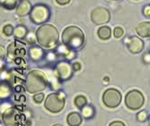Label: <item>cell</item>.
I'll return each instance as SVG.
<instances>
[{"mask_svg": "<svg viewBox=\"0 0 150 126\" xmlns=\"http://www.w3.org/2000/svg\"><path fill=\"white\" fill-rule=\"evenodd\" d=\"M36 37L39 44L45 48L50 49L56 46L59 40V34L55 26L52 24H42L36 31Z\"/></svg>", "mask_w": 150, "mask_h": 126, "instance_id": "cell-1", "label": "cell"}, {"mask_svg": "<svg viewBox=\"0 0 150 126\" xmlns=\"http://www.w3.org/2000/svg\"><path fill=\"white\" fill-rule=\"evenodd\" d=\"M61 38L63 44L74 51H79L85 43V34L76 26L67 27L62 33Z\"/></svg>", "mask_w": 150, "mask_h": 126, "instance_id": "cell-2", "label": "cell"}, {"mask_svg": "<svg viewBox=\"0 0 150 126\" xmlns=\"http://www.w3.org/2000/svg\"><path fill=\"white\" fill-rule=\"evenodd\" d=\"M49 79L40 70H31L25 76L24 87L30 94H37L43 91L48 86Z\"/></svg>", "mask_w": 150, "mask_h": 126, "instance_id": "cell-3", "label": "cell"}, {"mask_svg": "<svg viewBox=\"0 0 150 126\" xmlns=\"http://www.w3.org/2000/svg\"><path fill=\"white\" fill-rule=\"evenodd\" d=\"M66 105V95L59 91L50 94L45 99L44 106L52 114H58L61 112Z\"/></svg>", "mask_w": 150, "mask_h": 126, "instance_id": "cell-4", "label": "cell"}, {"mask_svg": "<svg viewBox=\"0 0 150 126\" xmlns=\"http://www.w3.org/2000/svg\"><path fill=\"white\" fill-rule=\"evenodd\" d=\"M124 102L127 108L134 111V110H138L143 106L145 103V97L140 91L134 89L126 94Z\"/></svg>", "mask_w": 150, "mask_h": 126, "instance_id": "cell-5", "label": "cell"}, {"mask_svg": "<svg viewBox=\"0 0 150 126\" xmlns=\"http://www.w3.org/2000/svg\"><path fill=\"white\" fill-rule=\"evenodd\" d=\"M50 16V11L44 5H36L33 7L30 13V19L37 24H42L47 22Z\"/></svg>", "mask_w": 150, "mask_h": 126, "instance_id": "cell-6", "label": "cell"}, {"mask_svg": "<svg viewBox=\"0 0 150 126\" xmlns=\"http://www.w3.org/2000/svg\"><path fill=\"white\" fill-rule=\"evenodd\" d=\"M53 71H54V75H55L58 80L67 81V80H69L72 78L74 69L71 64H69L67 61H62L58 62L54 66Z\"/></svg>", "mask_w": 150, "mask_h": 126, "instance_id": "cell-7", "label": "cell"}, {"mask_svg": "<svg viewBox=\"0 0 150 126\" xmlns=\"http://www.w3.org/2000/svg\"><path fill=\"white\" fill-rule=\"evenodd\" d=\"M121 94L115 88H108L103 95V102L108 108H116L121 102Z\"/></svg>", "mask_w": 150, "mask_h": 126, "instance_id": "cell-8", "label": "cell"}, {"mask_svg": "<svg viewBox=\"0 0 150 126\" xmlns=\"http://www.w3.org/2000/svg\"><path fill=\"white\" fill-rule=\"evenodd\" d=\"M20 118L21 114L18 109L12 106L1 114L2 122H4L6 126H17L20 122Z\"/></svg>", "mask_w": 150, "mask_h": 126, "instance_id": "cell-9", "label": "cell"}, {"mask_svg": "<svg viewBox=\"0 0 150 126\" xmlns=\"http://www.w3.org/2000/svg\"><path fill=\"white\" fill-rule=\"evenodd\" d=\"M111 15L108 9L104 7H96L91 13V20L94 24H103L110 21Z\"/></svg>", "mask_w": 150, "mask_h": 126, "instance_id": "cell-10", "label": "cell"}, {"mask_svg": "<svg viewBox=\"0 0 150 126\" xmlns=\"http://www.w3.org/2000/svg\"><path fill=\"white\" fill-rule=\"evenodd\" d=\"M26 54V51L24 48V44L18 41H13L9 44L7 48V57L10 60H16L18 58H23Z\"/></svg>", "mask_w": 150, "mask_h": 126, "instance_id": "cell-11", "label": "cell"}, {"mask_svg": "<svg viewBox=\"0 0 150 126\" xmlns=\"http://www.w3.org/2000/svg\"><path fill=\"white\" fill-rule=\"evenodd\" d=\"M127 48L133 54L140 53L144 49V41L138 36H131L127 40Z\"/></svg>", "mask_w": 150, "mask_h": 126, "instance_id": "cell-12", "label": "cell"}, {"mask_svg": "<svg viewBox=\"0 0 150 126\" xmlns=\"http://www.w3.org/2000/svg\"><path fill=\"white\" fill-rule=\"evenodd\" d=\"M33 9L32 4L28 0H21L16 6V15L18 16H25L30 15Z\"/></svg>", "mask_w": 150, "mask_h": 126, "instance_id": "cell-13", "label": "cell"}, {"mask_svg": "<svg viewBox=\"0 0 150 126\" xmlns=\"http://www.w3.org/2000/svg\"><path fill=\"white\" fill-rule=\"evenodd\" d=\"M13 94V89L11 84L6 80H2L1 85H0V98L1 101H5L11 97Z\"/></svg>", "mask_w": 150, "mask_h": 126, "instance_id": "cell-14", "label": "cell"}, {"mask_svg": "<svg viewBox=\"0 0 150 126\" xmlns=\"http://www.w3.org/2000/svg\"><path fill=\"white\" fill-rule=\"evenodd\" d=\"M28 55H29V58L34 61H40L43 58L44 56V51L42 48H40L39 46H33L28 50Z\"/></svg>", "mask_w": 150, "mask_h": 126, "instance_id": "cell-15", "label": "cell"}, {"mask_svg": "<svg viewBox=\"0 0 150 126\" xmlns=\"http://www.w3.org/2000/svg\"><path fill=\"white\" fill-rule=\"evenodd\" d=\"M67 122L69 126H80L83 122V116L76 112H72L67 116Z\"/></svg>", "mask_w": 150, "mask_h": 126, "instance_id": "cell-16", "label": "cell"}, {"mask_svg": "<svg viewBox=\"0 0 150 126\" xmlns=\"http://www.w3.org/2000/svg\"><path fill=\"white\" fill-rule=\"evenodd\" d=\"M137 33L143 38L150 36V22H141L136 27Z\"/></svg>", "mask_w": 150, "mask_h": 126, "instance_id": "cell-17", "label": "cell"}, {"mask_svg": "<svg viewBox=\"0 0 150 126\" xmlns=\"http://www.w3.org/2000/svg\"><path fill=\"white\" fill-rule=\"evenodd\" d=\"M81 115L86 120L92 119L95 115V109L93 105H86L85 107L81 109Z\"/></svg>", "mask_w": 150, "mask_h": 126, "instance_id": "cell-18", "label": "cell"}, {"mask_svg": "<svg viewBox=\"0 0 150 126\" xmlns=\"http://www.w3.org/2000/svg\"><path fill=\"white\" fill-rule=\"evenodd\" d=\"M98 37L102 40H108L112 36V30L108 26H102L97 31Z\"/></svg>", "mask_w": 150, "mask_h": 126, "instance_id": "cell-19", "label": "cell"}, {"mask_svg": "<svg viewBox=\"0 0 150 126\" xmlns=\"http://www.w3.org/2000/svg\"><path fill=\"white\" fill-rule=\"evenodd\" d=\"M2 7L7 9V10H13L16 8L18 3V0H0Z\"/></svg>", "mask_w": 150, "mask_h": 126, "instance_id": "cell-20", "label": "cell"}, {"mask_svg": "<svg viewBox=\"0 0 150 126\" xmlns=\"http://www.w3.org/2000/svg\"><path fill=\"white\" fill-rule=\"evenodd\" d=\"M26 34H27V29H26V27H24L23 25H18L15 28L13 35L16 36V38L23 39V38L26 37Z\"/></svg>", "mask_w": 150, "mask_h": 126, "instance_id": "cell-21", "label": "cell"}, {"mask_svg": "<svg viewBox=\"0 0 150 126\" xmlns=\"http://www.w3.org/2000/svg\"><path fill=\"white\" fill-rule=\"evenodd\" d=\"M75 105L78 108V109H82L83 107H85L87 105V99L86 98V96L79 95L77 96H76V98L74 100Z\"/></svg>", "mask_w": 150, "mask_h": 126, "instance_id": "cell-22", "label": "cell"}, {"mask_svg": "<svg viewBox=\"0 0 150 126\" xmlns=\"http://www.w3.org/2000/svg\"><path fill=\"white\" fill-rule=\"evenodd\" d=\"M148 114L146 110H142L140 112H139V113L137 114V115H136V118H137V121L139 122H145L147 121L148 119Z\"/></svg>", "mask_w": 150, "mask_h": 126, "instance_id": "cell-23", "label": "cell"}, {"mask_svg": "<svg viewBox=\"0 0 150 126\" xmlns=\"http://www.w3.org/2000/svg\"><path fill=\"white\" fill-rule=\"evenodd\" d=\"M13 31H15V29L11 24H6L3 28V33L6 36H11L13 33Z\"/></svg>", "mask_w": 150, "mask_h": 126, "instance_id": "cell-24", "label": "cell"}, {"mask_svg": "<svg viewBox=\"0 0 150 126\" xmlns=\"http://www.w3.org/2000/svg\"><path fill=\"white\" fill-rule=\"evenodd\" d=\"M44 94H42V93H40V94H35L34 95H33V101H34V103H36V104H40V103H42L43 101H44Z\"/></svg>", "mask_w": 150, "mask_h": 126, "instance_id": "cell-25", "label": "cell"}, {"mask_svg": "<svg viewBox=\"0 0 150 126\" xmlns=\"http://www.w3.org/2000/svg\"><path fill=\"white\" fill-rule=\"evenodd\" d=\"M124 34V31L122 29L121 27H115L114 30H113V35L115 38L119 39V38H121Z\"/></svg>", "mask_w": 150, "mask_h": 126, "instance_id": "cell-26", "label": "cell"}, {"mask_svg": "<svg viewBox=\"0 0 150 126\" xmlns=\"http://www.w3.org/2000/svg\"><path fill=\"white\" fill-rule=\"evenodd\" d=\"M26 41H27V43H30V44H33L35 43V41L37 40V37L33 35V33H30L28 35H27L26 37Z\"/></svg>", "mask_w": 150, "mask_h": 126, "instance_id": "cell-27", "label": "cell"}, {"mask_svg": "<svg viewBox=\"0 0 150 126\" xmlns=\"http://www.w3.org/2000/svg\"><path fill=\"white\" fill-rule=\"evenodd\" d=\"M46 58H47V61H48L51 62V61H55L57 59V56H56V54L54 53V52H50V53L47 54V57Z\"/></svg>", "mask_w": 150, "mask_h": 126, "instance_id": "cell-28", "label": "cell"}, {"mask_svg": "<svg viewBox=\"0 0 150 126\" xmlns=\"http://www.w3.org/2000/svg\"><path fill=\"white\" fill-rule=\"evenodd\" d=\"M72 68L74 69V71H79V70H81V68H82V65L79 62H74L72 64Z\"/></svg>", "mask_w": 150, "mask_h": 126, "instance_id": "cell-29", "label": "cell"}, {"mask_svg": "<svg viewBox=\"0 0 150 126\" xmlns=\"http://www.w3.org/2000/svg\"><path fill=\"white\" fill-rule=\"evenodd\" d=\"M143 14L144 16L146 17H150V5L149 6H146L143 8Z\"/></svg>", "mask_w": 150, "mask_h": 126, "instance_id": "cell-30", "label": "cell"}, {"mask_svg": "<svg viewBox=\"0 0 150 126\" xmlns=\"http://www.w3.org/2000/svg\"><path fill=\"white\" fill-rule=\"evenodd\" d=\"M109 126H126L124 122H122L121 121H113L112 122Z\"/></svg>", "mask_w": 150, "mask_h": 126, "instance_id": "cell-31", "label": "cell"}, {"mask_svg": "<svg viewBox=\"0 0 150 126\" xmlns=\"http://www.w3.org/2000/svg\"><path fill=\"white\" fill-rule=\"evenodd\" d=\"M143 61H144V63H146V64L150 63V53H146V54H144V56H143Z\"/></svg>", "mask_w": 150, "mask_h": 126, "instance_id": "cell-32", "label": "cell"}, {"mask_svg": "<svg viewBox=\"0 0 150 126\" xmlns=\"http://www.w3.org/2000/svg\"><path fill=\"white\" fill-rule=\"evenodd\" d=\"M56 2L60 6H66L70 2V0H56Z\"/></svg>", "mask_w": 150, "mask_h": 126, "instance_id": "cell-33", "label": "cell"}, {"mask_svg": "<svg viewBox=\"0 0 150 126\" xmlns=\"http://www.w3.org/2000/svg\"><path fill=\"white\" fill-rule=\"evenodd\" d=\"M10 107H11V105H10L9 104H4V105L2 104V105H1V114H3L5 111H6V110H7L8 108H10Z\"/></svg>", "mask_w": 150, "mask_h": 126, "instance_id": "cell-34", "label": "cell"}, {"mask_svg": "<svg viewBox=\"0 0 150 126\" xmlns=\"http://www.w3.org/2000/svg\"><path fill=\"white\" fill-rule=\"evenodd\" d=\"M5 49H4V47L3 46H1V59H3V57H4V53H5Z\"/></svg>", "mask_w": 150, "mask_h": 126, "instance_id": "cell-35", "label": "cell"}, {"mask_svg": "<svg viewBox=\"0 0 150 126\" xmlns=\"http://www.w3.org/2000/svg\"><path fill=\"white\" fill-rule=\"evenodd\" d=\"M147 124H148V126H150V115H149L148 119H147Z\"/></svg>", "mask_w": 150, "mask_h": 126, "instance_id": "cell-36", "label": "cell"}, {"mask_svg": "<svg viewBox=\"0 0 150 126\" xmlns=\"http://www.w3.org/2000/svg\"><path fill=\"white\" fill-rule=\"evenodd\" d=\"M52 126H63L62 124H59V123H57V124H54V125H52Z\"/></svg>", "mask_w": 150, "mask_h": 126, "instance_id": "cell-37", "label": "cell"}, {"mask_svg": "<svg viewBox=\"0 0 150 126\" xmlns=\"http://www.w3.org/2000/svg\"><path fill=\"white\" fill-rule=\"evenodd\" d=\"M104 80H105V81H109V78H107V77H106V78H104Z\"/></svg>", "mask_w": 150, "mask_h": 126, "instance_id": "cell-38", "label": "cell"}]
</instances>
